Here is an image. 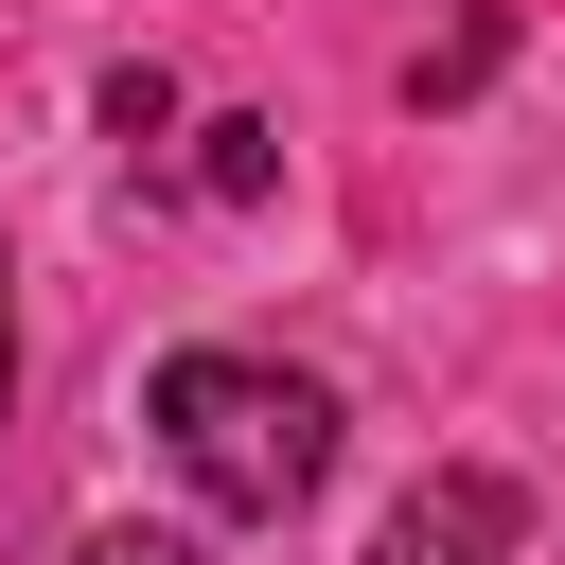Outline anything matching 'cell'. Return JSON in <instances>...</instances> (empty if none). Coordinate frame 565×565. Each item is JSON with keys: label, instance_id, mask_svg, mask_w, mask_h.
Returning <instances> with one entry per match:
<instances>
[{"label": "cell", "instance_id": "3", "mask_svg": "<svg viewBox=\"0 0 565 565\" xmlns=\"http://www.w3.org/2000/svg\"><path fill=\"white\" fill-rule=\"evenodd\" d=\"M477 71H494V0H459V18H441V53H424V71H406V88H424V106H459V88H477Z\"/></svg>", "mask_w": 565, "mask_h": 565}, {"label": "cell", "instance_id": "5", "mask_svg": "<svg viewBox=\"0 0 565 565\" xmlns=\"http://www.w3.org/2000/svg\"><path fill=\"white\" fill-rule=\"evenodd\" d=\"M71 565H194V547H177V530H88Z\"/></svg>", "mask_w": 565, "mask_h": 565}, {"label": "cell", "instance_id": "2", "mask_svg": "<svg viewBox=\"0 0 565 565\" xmlns=\"http://www.w3.org/2000/svg\"><path fill=\"white\" fill-rule=\"evenodd\" d=\"M512 547H530V494H512L494 459H441V477L371 530V565H512Z\"/></svg>", "mask_w": 565, "mask_h": 565}, {"label": "cell", "instance_id": "4", "mask_svg": "<svg viewBox=\"0 0 565 565\" xmlns=\"http://www.w3.org/2000/svg\"><path fill=\"white\" fill-rule=\"evenodd\" d=\"M194 141H212V159H194L212 194H265V177H282V141H265V124H194Z\"/></svg>", "mask_w": 565, "mask_h": 565}, {"label": "cell", "instance_id": "1", "mask_svg": "<svg viewBox=\"0 0 565 565\" xmlns=\"http://www.w3.org/2000/svg\"><path fill=\"white\" fill-rule=\"evenodd\" d=\"M159 441L212 512H300L335 477V388L282 353H159Z\"/></svg>", "mask_w": 565, "mask_h": 565}, {"label": "cell", "instance_id": "6", "mask_svg": "<svg viewBox=\"0 0 565 565\" xmlns=\"http://www.w3.org/2000/svg\"><path fill=\"white\" fill-rule=\"evenodd\" d=\"M0 406H18V318H0Z\"/></svg>", "mask_w": 565, "mask_h": 565}]
</instances>
